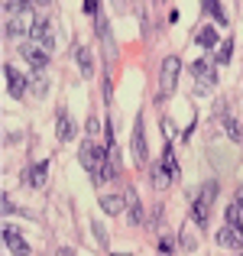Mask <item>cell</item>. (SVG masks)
Wrapping results in <instances>:
<instances>
[{
    "instance_id": "cell-29",
    "label": "cell",
    "mask_w": 243,
    "mask_h": 256,
    "mask_svg": "<svg viewBox=\"0 0 243 256\" xmlns=\"http://www.w3.org/2000/svg\"><path fill=\"white\" fill-rule=\"evenodd\" d=\"M159 250H162V253L168 256V253L175 250V244H172V240H168V237H162V240H159Z\"/></svg>"
},
{
    "instance_id": "cell-13",
    "label": "cell",
    "mask_w": 243,
    "mask_h": 256,
    "mask_svg": "<svg viewBox=\"0 0 243 256\" xmlns=\"http://www.w3.org/2000/svg\"><path fill=\"white\" fill-rule=\"evenodd\" d=\"M75 62H78V68H81V75H84V78H91V75H94V58H91V49L78 46V49H75Z\"/></svg>"
},
{
    "instance_id": "cell-31",
    "label": "cell",
    "mask_w": 243,
    "mask_h": 256,
    "mask_svg": "<svg viewBox=\"0 0 243 256\" xmlns=\"http://www.w3.org/2000/svg\"><path fill=\"white\" fill-rule=\"evenodd\" d=\"M234 204H237L240 211H243V188H240V192H237V201H234Z\"/></svg>"
},
{
    "instance_id": "cell-2",
    "label": "cell",
    "mask_w": 243,
    "mask_h": 256,
    "mask_svg": "<svg viewBox=\"0 0 243 256\" xmlns=\"http://www.w3.org/2000/svg\"><path fill=\"white\" fill-rule=\"evenodd\" d=\"M78 162L91 172L94 182H98L100 172H104V166H107V150H100V146H94V140H88V143H81V150H78Z\"/></svg>"
},
{
    "instance_id": "cell-26",
    "label": "cell",
    "mask_w": 243,
    "mask_h": 256,
    "mask_svg": "<svg viewBox=\"0 0 243 256\" xmlns=\"http://www.w3.org/2000/svg\"><path fill=\"white\" fill-rule=\"evenodd\" d=\"M182 250H185V253H192V250H194V237H192L188 230L182 234Z\"/></svg>"
},
{
    "instance_id": "cell-19",
    "label": "cell",
    "mask_w": 243,
    "mask_h": 256,
    "mask_svg": "<svg viewBox=\"0 0 243 256\" xmlns=\"http://www.w3.org/2000/svg\"><path fill=\"white\" fill-rule=\"evenodd\" d=\"M162 169H166L168 175H172V182L178 178V162H175V156H172V146H166V152H162Z\"/></svg>"
},
{
    "instance_id": "cell-32",
    "label": "cell",
    "mask_w": 243,
    "mask_h": 256,
    "mask_svg": "<svg viewBox=\"0 0 243 256\" xmlns=\"http://www.w3.org/2000/svg\"><path fill=\"white\" fill-rule=\"evenodd\" d=\"M114 256H126V253H114Z\"/></svg>"
},
{
    "instance_id": "cell-23",
    "label": "cell",
    "mask_w": 243,
    "mask_h": 256,
    "mask_svg": "<svg viewBox=\"0 0 243 256\" xmlns=\"http://www.w3.org/2000/svg\"><path fill=\"white\" fill-rule=\"evenodd\" d=\"M227 224H234V227H243V211L237 204H230L227 208Z\"/></svg>"
},
{
    "instance_id": "cell-7",
    "label": "cell",
    "mask_w": 243,
    "mask_h": 256,
    "mask_svg": "<svg viewBox=\"0 0 243 256\" xmlns=\"http://www.w3.org/2000/svg\"><path fill=\"white\" fill-rule=\"evenodd\" d=\"M218 246H230V250H243V227H234V224H224L218 234H214Z\"/></svg>"
},
{
    "instance_id": "cell-30",
    "label": "cell",
    "mask_w": 243,
    "mask_h": 256,
    "mask_svg": "<svg viewBox=\"0 0 243 256\" xmlns=\"http://www.w3.org/2000/svg\"><path fill=\"white\" fill-rule=\"evenodd\" d=\"M16 208H13V201H10V194H4V214H13Z\"/></svg>"
},
{
    "instance_id": "cell-16",
    "label": "cell",
    "mask_w": 243,
    "mask_h": 256,
    "mask_svg": "<svg viewBox=\"0 0 243 256\" xmlns=\"http://www.w3.org/2000/svg\"><path fill=\"white\" fill-rule=\"evenodd\" d=\"M230 56H234V42L227 39V42H220L218 49L211 52V62H214V65H227V62H230Z\"/></svg>"
},
{
    "instance_id": "cell-17",
    "label": "cell",
    "mask_w": 243,
    "mask_h": 256,
    "mask_svg": "<svg viewBox=\"0 0 243 256\" xmlns=\"http://www.w3.org/2000/svg\"><path fill=\"white\" fill-rule=\"evenodd\" d=\"M46 172H49V162H39V166H32L30 175H26V182H30L32 188H42L46 185Z\"/></svg>"
},
{
    "instance_id": "cell-6",
    "label": "cell",
    "mask_w": 243,
    "mask_h": 256,
    "mask_svg": "<svg viewBox=\"0 0 243 256\" xmlns=\"http://www.w3.org/2000/svg\"><path fill=\"white\" fill-rule=\"evenodd\" d=\"M178 72H182V62L178 56H168L159 68V98H166V91H172L175 82H178Z\"/></svg>"
},
{
    "instance_id": "cell-28",
    "label": "cell",
    "mask_w": 243,
    "mask_h": 256,
    "mask_svg": "<svg viewBox=\"0 0 243 256\" xmlns=\"http://www.w3.org/2000/svg\"><path fill=\"white\" fill-rule=\"evenodd\" d=\"M162 133H166V136H175V124L168 117H162Z\"/></svg>"
},
{
    "instance_id": "cell-9",
    "label": "cell",
    "mask_w": 243,
    "mask_h": 256,
    "mask_svg": "<svg viewBox=\"0 0 243 256\" xmlns=\"http://www.w3.org/2000/svg\"><path fill=\"white\" fill-rule=\"evenodd\" d=\"M4 75H6V88H10L13 100H23L26 98V75L13 65H4Z\"/></svg>"
},
{
    "instance_id": "cell-20",
    "label": "cell",
    "mask_w": 243,
    "mask_h": 256,
    "mask_svg": "<svg viewBox=\"0 0 243 256\" xmlns=\"http://www.w3.org/2000/svg\"><path fill=\"white\" fill-rule=\"evenodd\" d=\"M152 185H156L159 192H162V188H168V185H172V175L162 169V166H156V169H152Z\"/></svg>"
},
{
    "instance_id": "cell-22",
    "label": "cell",
    "mask_w": 243,
    "mask_h": 256,
    "mask_svg": "<svg viewBox=\"0 0 243 256\" xmlns=\"http://www.w3.org/2000/svg\"><path fill=\"white\" fill-rule=\"evenodd\" d=\"M204 10H208V13H211V16H214V20H218V23H220V26H224V23H227V13H224V6H220V4H204Z\"/></svg>"
},
{
    "instance_id": "cell-4",
    "label": "cell",
    "mask_w": 243,
    "mask_h": 256,
    "mask_svg": "<svg viewBox=\"0 0 243 256\" xmlns=\"http://www.w3.org/2000/svg\"><path fill=\"white\" fill-rule=\"evenodd\" d=\"M192 75H194V94H211V88L218 84V68H214V62H204V58L192 65Z\"/></svg>"
},
{
    "instance_id": "cell-15",
    "label": "cell",
    "mask_w": 243,
    "mask_h": 256,
    "mask_svg": "<svg viewBox=\"0 0 243 256\" xmlns=\"http://www.w3.org/2000/svg\"><path fill=\"white\" fill-rule=\"evenodd\" d=\"M198 46H201V49H211V52H214V49L220 46V42H218V30H214V26H204V30L198 32Z\"/></svg>"
},
{
    "instance_id": "cell-18",
    "label": "cell",
    "mask_w": 243,
    "mask_h": 256,
    "mask_svg": "<svg viewBox=\"0 0 243 256\" xmlns=\"http://www.w3.org/2000/svg\"><path fill=\"white\" fill-rule=\"evenodd\" d=\"M224 133L234 140V143H243V130H240V124L230 117V114H224Z\"/></svg>"
},
{
    "instance_id": "cell-12",
    "label": "cell",
    "mask_w": 243,
    "mask_h": 256,
    "mask_svg": "<svg viewBox=\"0 0 243 256\" xmlns=\"http://www.w3.org/2000/svg\"><path fill=\"white\" fill-rule=\"evenodd\" d=\"M75 120L68 117V114H58V124H56V136L62 140V143H68V140H75Z\"/></svg>"
},
{
    "instance_id": "cell-3",
    "label": "cell",
    "mask_w": 243,
    "mask_h": 256,
    "mask_svg": "<svg viewBox=\"0 0 243 256\" xmlns=\"http://www.w3.org/2000/svg\"><path fill=\"white\" fill-rule=\"evenodd\" d=\"M36 10H32V4H23V10L16 13V16L6 20V36H30L32 30H36Z\"/></svg>"
},
{
    "instance_id": "cell-5",
    "label": "cell",
    "mask_w": 243,
    "mask_h": 256,
    "mask_svg": "<svg viewBox=\"0 0 243 256\" xmlns=\"http://www.w3.org/2000/svg\"><path fill=\"white\" fill-rule=\"evenodd\" d=\"M30 36H32V42H36L39 49H46V52H52V49H56V42H58V30H56L52 20H39L36 30H32Z\"/></svg>"
},
{
    "instance_id": "cell-8",
    "label": "cell",
    "mask_w": 243,
    "mask_h": 256,
    "mask_svg": "<svg viewBox=\"0 0 243 256\" xmlns=\"http://www.w3.org/2000/svg\"><path fill=\"white\" fill-rule=\"evenodd\" d=\"M133 159H136V166H146V162H150V150H146L143 117H136V126H133Z\"/></svg>"
},
{
    "instance_id": "cell-25",
    "label": "cell",
    "mask_w": 243,
    "mask_h": 256,
    "mask_svg": "<svg viewBox=\"0 0 243 256\" xmlns=\"http://www.w3.org/2000/svg\"><path fill=\"white\" fill-rule=\"evenodd\" d=\"M84 130H88V136H98V133H100V124H98V120H94V117H88Z\"/></svg>"
},
{
    "instance_id": "cell-11",
    "label": "cell",
    "mask_w": 243,
    "mask_h": 256,
    "mask_svg": "<svg viewBox=\"0 0 243 256\" xmlns=\"http://www.w3.org/2000/svg\"><path fill=\"white\" fill-rule=\"evenodd\" d=\"M4 244H6V250H10L13 256H30V244H26V240L20 237V230L10 227V224L4 227Z\"/></svg>"
},
{
    "instance_id": "cell-14",
    "label": "cell",
    "mask_w": 243,
    "mask_h": 256,
    "mask_svg": "<svg viewBox=\"0 0 243 256\" xmlns=\"http://www.w3.org/2000/svg\"><path fill=\"white\" fill-rule=\"evenodd\" d=\"M100 208H104V214H120L126 208V198L124 194H104V198H100Z\"/></svg>"
},
{
    "instance_id": "cell-24",
    "label": "cell",
    "mask_w": 243,
    "mask_h": 256,
    "mask_svg": "<svg viewBox=\"0 0 243 256\" xmlns=\"http://www.w3.org/2000/svg\"><path fill=\"white\" fill-rule=\"evenodd\" d=\"M91 230H94V237H98V244H100V246H107V230H104V224H100V220H94Z\"/></svg>"
},
{
    "instance_id": "cell-21",
    "label": "cell",
    "mask_w": 243,
    "mask_h": 256,
    "mask_svg": "<svg viewBox=\"0 0 243 256\" xmlns=\"http://www.w3.org/2000/svg\"><path fill=\"white\" fill-rule=\"evenodd\" d=\"M126 211H130V224H133V227H140V224L146 220V211H143V204H130Z\"/></svg>"
},
{
    "instance_id": "cell-1",
    "label": "cell",
    "mask_w": 243,
    "mask_h": 256,
    "mask_svg": "<svg viewBox=\"0 0 243 256\" xmlns=\"http://www.w3.org/2000/svg\"><path fill=\"white\" fill-rule=\"evenodd\" d=\"M218 188H220L218 178H208L204 185H201L198 198H194V204H192V218H194L198 227L208 224V214H211V204H214V198H218Z\"/></svg>"
},
{
    "instance_id": "cell-10",
    "label": "cell",
    "mask_w": 243,
    "mask_h": 256,
    "mask_svg": "<svg viewBox=\"0 0 243 256\" xmlns=\"http://www.w3.org/2000/svg\"><path fill=\"white\" fill-rule=\"evenodd\" d=\"M20 56H23V58H26V62H30L36 72H42L46 65H49V52L39 49L36 42H23V46H20Z\"/></svg>"
},
{
    "instance_id": "cell-27",
    "label": "cell",
    "mask_w": 243,
    "mask_h": 256,
    "mask_svg": "<svg viewBox=\"0 0 243 256\" xmlns=\"http://www.w3.org/2000/svg\"><path fill=\"white\" fill-rule=\"evenodd\" d=\"M81 10H84L88 16H100V6H98V4H91V0H88V4L81 6Z\"/></svg>"
}]
</instances>
